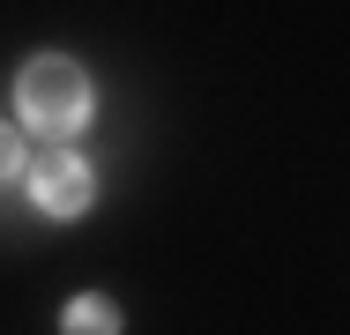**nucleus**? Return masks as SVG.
Segmentation results:
<instances>
[{
    "instance_id": "f257e3e1",
    "label": "nucleus",
    "mask_w": 350,
    "mask_h": 335,
    "mask_svg": "<svg viewBox=\"0 0 350 335\" xmlns=\"http://www.w3.org/2000/svg\"><path fill=\"white\" fill-rule=\"evenodd\" d=\"M23 120L38 134H75L90 120V82L75 60H30L23 67Z\"/></svg>"
},
{
    "instance_id": "f03ea898",
    "label": "nucleus",
    "mask_w": 350,
    "mask_h": 335,
    "mask_svg": "<svg viewBox=\"0 0 350 335\" xmlns=\"http://www.w3.org/2000/svg\"><path fill=\"white\" fill-rule=\"evenodd\" d=\"M30 201H38L45 216H82V209H90V164H82L75 149H45V157L30 164Z\"/></svg>"
},
{
    "instance_id": "7ed1b4c3",
    "label": "nucleus",
    "mask_w": 350,
    "mask_h": 335,
    "mask_svg": "<svg viewBox=\"0 0 350 335\" xmlns=\"http://www.w3.org/2000/svg\"><path fill=\"white\" fill-rule=\"evenodd\" d=\"M68 335H120V306L97 298V291L75 298V306H68Z\"/></svg>"
},
{
    "instance_id": "20e7f679",
    "label": "nucleus",
    "mask_w": 350,
    "mask_h": 335,
    "mask_svg": "<svg viewBox=\"0 0 350 335\" xmlns=\"http://www.w3.org/2000/svg\"><path fill=\"white\" fill-rule=\"evenodd\" d=\"M15 172H23V134L0 127V179H15Z\"/></svg>"
}]
</instances>
